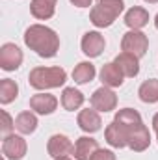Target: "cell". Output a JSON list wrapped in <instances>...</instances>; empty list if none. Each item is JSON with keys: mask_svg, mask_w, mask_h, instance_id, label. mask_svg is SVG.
I'll return each mask as SVG.
<instances>
[{"mask_svg": "<svg viewBox=\"0 0 158 160\" xmlns=\"http://www.w3.org/2000/svg\"><path fill=\"white\" fill-rule=\"evenodd\" d=\"M24 43L36 54H39L41 58H52V56H56V52L60 48L58 34L52 28L41 26V24H34L24 32Z\"/></svg>", "mask_w": 158, "mask_h": 160, "instance_id": "6da1fadb", "label": "cell"}, {"mask_svg": "<svg viewBox=\"0 0 158 160\" xmlns=\"http://www.w3.org/2000/svg\"><path fill=\"white\" fill-rule=\"evenodd\" d=\"M67 78V73L62 67H36L30 71L28 80L36 89H52L60 88Z\"/></svg>", "mask_w": 158, "mask_h": 160, "instance_id": "7a4b0ae2", "label": "cell"}, {"mask_svg": "<svg viewBox=\"0 0 158 160\" xmlns=\"http://www.w3.org/2000/svg\"><path fill=\"white\" fill-rule=\"evenodd\" d=\"M123 8H125L123 0H99V4L95 8H91L89 21L97 28L112 26L114 21L119 17V13L123 11Z\"/></svg>", "mask_w": 158, "mask_h": 160, "instance_id": "3957f363", "label": "cell"}, {"mask_svg": "<svg viewBox=\"0 0 158 160\" xmlns=\"http://www.w3.org/2000/svg\"><path fill=\"white\" fill-rule=\"evenodd\" d=\"M121 48L123 52H130L138 58L145 56L147 48H149V39L143 32L140 30H130L123 36V41H121Z\"/></svg>", "mask_w": 158, "mask_h": 160, "instance_id": "277c9868", "label": "cell"}, {"mask_svg": "<svg viewBox=\"0 0 158 160\" xmlns=\"http://www.w3.org/2000/svg\"><path fill=\"white\" fill-rule=\"evenodd\" d=\"M128 128V140H126V145L136 151V153H141L149 147L151 143V134H149V128L141 123V125H136V127H126Z\"/></svg>", "mask_w": 158, "mask_h": 160, "instance_id": "5b68a950", "label": "cell"}, {"mask_svg": "<svg viewBox=\"0 0 158 160\" xmlns=\"http://www.w3.org/2000/svg\"><path fill=\"white\" fill-rule=\"evenodd\" d=\"M22 63V50L13 45V43H6L0 48V67L4 71H15L19 69Z\"/></svg>", "mask_w": 158, "mask_h": 160, "instance_id": "8992f818", "label": "cell"}, {"mask_svg": "<svg viewBox=\"0 0 158 160\" xmlns=\"http://www.w3.org/2000/svg\"><path fill=\"white\" fill-rule=\"evenodd\" d=\"M91 106L97 112H112L117 106V95L110 88L102 86V88L95 89V93L91 95Z\"/></svg>", "mask_w": 158, "mask_h": 160, "instance_id": "52a82bcc", "label": "cell"}, {"mask_svg": "<svg viewBox=\"0 0 158 160\" xmlns=\"http://www.w3.org/2000/svg\"><path fill=\"white\" fill-rule=\"evenodd\" d=\"M2 155L7 160H21L26 155V142L21 136L9 134L2 142Z\"/></svg>", "mask_w": 158, "mask_h": 160, "instance_id": "ba28073f", "label": "cell"}, {"mask_svg": "<svg viewBox=\"0 0 158 160\" xmlns=\"http://www.w3.org/2000/svg\"><path fill=\"white\" fill-rule=\"evenodd\" d=\"M48 155L52 158H62V157H69L73 151H75V145L71 143V140L63 134H54L50 140H48Z\"/></svg>", "mask_w": 158, "mask_h": 160, "instance_id": "9c48e42d", "label": "cell"}, {"mask_svg": "<svg viewBox=\"0 0 158 160\" xmlns=\"http://www.w3.org/2000/svg\"><path fill=\"white\" fill-rule=\"evenodd\" d=\"M104 47H106V41H104V38L99 32H87L82 38V52L86 56H89V58L101 56Z\"/></svg>", "mask_w": 158, "mask_h": 160, "instance_id": "30bf717a", "label": "cell"}, {"mask_svg": "<svg viewBox=\"0 0 158 160\" xmlns=\"http://www.w3.org/2000/svg\"><path fill=\"white\" fill-rule=\"evenodd\" d=\"M104 136H106V142L112 145V147H126V140H128V128L125 127V125H121L117 121H112L108 127H106V132H104Z\"/></svg>", "mask_w": 158, "mask_h": 160, "instance_id": "8fae6325", "label": "cell"}, {"mask_svg": "<svg viewBox=\"0 0 158 160\" xmlns=\"http://www.w3.org/2000/svg\"><path fill=\"white\" fill-rule=\"evenodd\" d=\"M30 108L41 116H48L58 108V99L50 93H37L30 99Z\"/></svg>", "mask_w": 158, "mask_h": 160, "instance_id": "7c38bea8", "label": "cell"}, {"mask_svg": "<svg viewBox=\"0 0 158 160\" xmlns=\"http://www.w3.org/2000/svg\"><path fill=\"white\" fill-rule=\"evenodd\" d=\"M140 58L130 54V52H121L117 58L114 60V63L117 65L119 69L123 71L125 77H136L140 73Z\"/></svg>", "mask_w": 158, "mask_h": 160, "instance_id": "4fadbf2b", "label": "cell"}, {"mask_svg": "<svg viewBox=\"0 0 158 160\" xmlns=\"http://www.w3.org/2000/svg\"><path fill=\"white\" fill-rule=\"evenodd\" d=\"M97 149H99L97 140H93V138H89V136H82V138L77 140V143H75L73 155H75L77 160H91V157L95 155Z\"/></svg>", "mask_w": 158, "mask_h": 160, "instance_id": "5bb4252c", "label": "cell"}, {"mask_svg": "<svg viewBox=\"0 0 158 160\" xmlns=\"http://www.w3.org/2000/svg\"><path fill=\"white\" fill-rule=\"evenodd\" d=\"M123 78H125L123 71L119 69L114 62L102 65V69H101V80H102V84L106 88H119L123 84Z\"/></svg>", "mask_w": 158, "mask_h": 160, "instance_id": "9a60e30c", "label": "cell"}, {"mask_svg": "<svg viewBox=\"0 0 158 160\" xmlns=\"http://www.w3.org/2000/svg\"><path fill=\"white\" fill-rule=\"evenodd\" d=\"M101 125H102V121H101V116L95 108L82 110L78 114V127L84 132H97L101 128Z\"/></svg>", "mask_w": 158, "mask_h": 160, "instance_id": "2e32d148", "label": "cell"}, {"mask_svg": "<svg viewBox=\"0 0 158 160\" xmlns=\"http://www.w3.org/2000/svg\"><path fill=\"white\" fill-rule=\"evenodd\" d=\"M125 22H126V26H128L130 30H140V28H143V26L149 22V13H147L143 8L134 6V8H130V9L126 11Z\"/></svg>", "mask_w": 158, "mask_h": 160, "instance_id": "e0dca14e", "label": "cell"}, {"mask_svg": "<svg viewBox=\"0 0 158 160\" xmlns=\"http://www.w3.org/2000/svg\"><path fill=\"white\" fill-rule=\"evenodd\" d=\"M84 104V95L80 93L78 89L75 88H65L63 93H62V106L69 112H75L78 110L80 106Z\"/></svg>", "mask_w": 158, "mask_h": 160, "instance_id": "ac0fdd59", "label": "cell"}, {"mask_svg": "<svg viewBox=\"0 0 158 160\" xmlns=\"http://www.w3.org/2000/svg\"><path fill=\"white\" fill-rule=\"evenodd\" d=\"M56 9V0H32L30 11L36 19H50Z\"/></svg>", "mask_w": 158, "mask_h": 160, "instance_id": "d6986e66", "label": "cell"}, {"mask_svg": "<svg viewBox=\"0 0 158 160\" xmlns=\"http://www.w3.org/2000/svg\"><path fill=\"white\" fill-rule=\"evenodd\" d=\"M15 128L21 134H32L37 128V118L32 112H21L15 118Z\"/></svg>", "mask_w": 158, "mask_h": 160, "instance_id": "ffe728a7", "label": "cell"}, {"mask_svg": "<svg viewBox=\"0 0 158 160\" xmlns=\"http://www.w3.org/2000/svg\"><path fill=\"white\" fill-rule=\"evenodd\" d=\"M95 75H97L95 65L89 63V62H80L73 71V78H75L77 84H87V82H91L95 78Z\"/></svg>", "mask_w": 158, "mask_h": 160, "instance_id": "44dd1931", "label": "cell"}, {"mask_svg": "<svg viewBox=\"0 0 158 160\" xmlns=\"http://www.w3.org/2000/svg\"><path fill=\"white\" fill-rule=\"evenodd\" d=\"M140 99L143 102H158V80L156 78H151V80H145L141 86H140V91H138Z\"/></svg>", "mask_w": 158, "mask_h": 160, "instance_id": "7402d4cb", "label": "cell"}, {"mask_svg": "<svg viewBox=\"0 0 158 160\" xmlns=\"http://www.w3.org/2000/svg\"><path fill=\"white\" fill-rule=\"evenodd\" d=\"M19 95V86L17 82L11 78H4L0 82V102L2 104H9L11 101H15Z\"/></svg>", "mask_w": 158, "mask_h": 160, "instance_id": "603a6c76", "label": "cell"}, {"mask_svg": "<svg viewBox=\"0 0 158 160\" xmlns=\"http://www.w3.org/2000/svg\"><path fill=\"white\" fill-rule=\"evenodd\" d=\"M117 123L121 125H125V127H136V125H141L143 121H141V116L134 110V108H123V110H119L117 114H116V119Z\"/></svg>", "mask_w": 158, "mask_h": 160, "instance_id": "cb8c5ba5", "label": "cell"}, {"mask_svg": "<svg viewBox=\"0 0 158 160\" xmlns=\"http://www.w3.org/2000/svg\"><path fill=\"white\" fill-rule=\"evenodd\" d=\"M0 116H2V125H0V130H2V134L9 136V130L15 127V121H11L9 114H7L6 110H2V112H0Z\"/></svg>", "mask_w": 158, "mask_h": 160, "instance_id": "d4e9b609", "label": "cell"}, {"mask_svg": "<svg viewBox=\"0 0 158 160\" xmlns=\"http://www.w3.org/2000/svg\"><path fill=\"white\" fill-rule=\"evenodd\" d=\"M91 160H116V155L108 149H97L95 155L91 157Z\"/></svg>", "mask_w": 158, "mask_h": 160, "instance_id": "484cf974", "label": "cell"}, {"mask_svg": "<svg viewBox=\"0 0 158 160\" xmlns=\"http://www.w3.org/2000/svg\"><path fill=\"white\" fill-rule=\"evenodd\" d=\"M71 2H73L77 8H89L93 0H71Z\"/></svg>", "mask_w": 158, "mask_h": 160, "instance_id": "4316f807", "label": "cell"}, {"mask_svg": "<svg viewBox=\"0 0 158 160\" xmlns=\"http://www.w3.org/2000/svg\"><path fill=\"white\" fill-rule=\"evenodd\" d=\"M153 128H155V130H158V114L153 118Z\"/></svg>", "mask_w": 158, "mask_h": 160, "instance_id": "83f0119b", "label": "cell"}, {"mask_svg": "<svg viewBox=\"0 0 158 160\" xmlns=\"http://www.w3.org/2000/svg\"><path fill=\"white\" fill-rule=\"evenodd\" d=\"M155 26H156V30H158V15L155 17Z\"/></svg>", "mask_w": 158, "mask_h": 160, "instance_id": "f1b7e54d", "label": "cell"}, {"mask_svg": "<svg viewBox=\"0 0 158 160\" xmlns=\"http://www.w3.org/2000/svg\"><path fill=\"white\" fill-rule=\"evenodd\" d=\"M54 160H71L69 157H62V158H54Z\"/></svg>", "mask_w": 158, "mask_h": 160, "instance_id": "f546056e", "label": "cell"}, {"mask_svg": "<svg viewBox=\"0 0 158 160\" xmlns=\"http://www.w3.org/2000/svg\"><path fill=\"white\" fill-rule=\"evenodd\" d=\"M145 2H149V4H156L158 0H145Z\"/></svg>", "mask_w": 158, "mask_h": 160, "instance_id": "4dcf8cb0", "label": "cell"}, {"mask_svg": "<svg viewBox=\"0 0 158 160\" xmlns=\"http://www.w3.org/2000/svg\"><path fill=\"white\" fill-rule=\"evenodd\" d=\"M156 140H158V130H156Z\"/></svg>", "mask_w": 158, "mask_h": 160, "instance_id": "1f68e13d", "label": "cell"}]
</instances>
